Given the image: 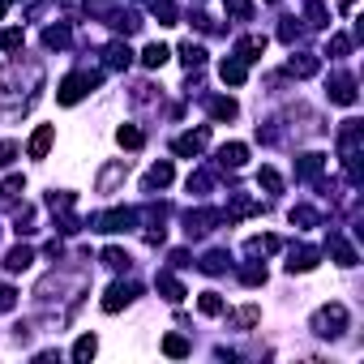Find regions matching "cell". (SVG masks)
I'll use <instances>...</instances> for the list:
<instances>
[{
  "label": "cell",
  "mask_w": 364,
  "mask_h": 364,
  "mask_svg": "<svg viewBox=\"0 0 364 364\" xmlns=\"http://www.w3.org/2000/svg\"><path fill=\"white\" fill-rule=\"evenodd\" d=\"M193 5H202V0H193Z\"/></svg>",
  "instance_id": "cell-52"
},
{
  "label": "cell",
  "mask_w": 364,
  "mask_h": 364,
  "mask_svg": "<svg viewBox=\"0 0 364 364\" xmlns=\"http://www.w3.org/2000/svg\"><path fill=\"white\" fill-rule=\"evenodd\" d=\"M189 351H193V343H189L185 334H167V338H163V355H171V360H185Z\"/></svg>",
  "instance_id": "cell-35"
},
{
  "label": "cell",
  "mask_w": 364,
  "mask_h": 364,
  "mask_svg": "<svg viewBox=\"0 0 364 364\" xmlns=\"http://www.w3.org/2000/svg\"><path fill=\"white\" fill-rule=\"evenodd\" d=\"M18 159V141H0V167H9Z\"/></svg>",
  "instance_id": "cell-48"
},
{
  "label": "cell",
  "mask_w": 364,
  "mask_h": 364,
  "mask_svg": "<svg viewBox=\"0 0 364 364\" xmlns=\"http://www.w3.org/2000/svg\"><path fill=\"white\" fill-rule=\"evenodd\" d=\"M317 262H321V249H313V245H291V253H287V274H309V270H317Z\"/></svg>",
  "instance_id": "cell-11"
},
{
  "label": "cell",
  "mask_w": 364,
  "mask_h": 364,
  "mask_svg": "<svg viewBox=\"0 0 364 364\" xmlns=\"http://www.w3.org/2000/svg\"><path fill=\"white\" fill-rule=\"evenodd\" d=\"M167 262H171V270H189V266H193L189 249H171V257H167Z\"/></svg>",
  "instance_id": "cell-47"
},
{
  "label": "cell",
  "mask_w": 364,
  "mask_h": 364,
  "mask_svg": "<svg viewBox=\"0 0 364 364\" xmlns=\"http://www.w3.org/2000/svg\"><path fill=\"white\" fill-rule=\"evenodd\" d=\"M95 351H99V338H95V334H82V338L73 343V360H77V364L95 360Z\"/></svg>",
  "instance_id": "cell-40"
},
{
  "label": "cell",
  "mask_w": 364,
  "mask_h": 364,
  "mask_svg": "<svg viewBox=\"0 0 364 364\" xmlns=\"http://www.w3.org/2000/svg\"><path fill=\"white\" fill-rule=\"evenodd\" d=\"M103 266L116 270V274H129V270H133V257H129L120 245H107V249H103Z\"/></svg>",
  "instance_id": "cell-29"
},
{
  "label": "cell",
  "mask_w": 364,
  "mask_h": 364,
  "mask_svg": "<svg viewBox=\"0 0 364 364\" xmlns=\"http://www.w3.org/2000/svg\"><path fill=\"white\" fill-rule=\"evenodd\" d=\"M215 180H219V167H198V171H189L185 189H189L193 198H206V193L215 189Z\"/></svg>",
  "instance_id": "cell-16"
},
{
  "label": "cell",
  "mask_w": 364,
  "mask_h": 364,
  "mask_svg": "<svg viewBox=\"0 0 364 364\" xmlns=\"http://www.w3.org/2000/svg\"><path fill=\"white\" fill-rule=\"evenodd\" d=\"M304 26L309 31H326L330 26V9L321 5V0H304Z\"/></svg>",
  "instance_id": "cell-28"
},
{
  "label": "cell",
  "mask_w": 364,
  "mask_h": 364,
  "mask_svg": "<svg viewBox=\"0 0 364 364\" xmlns=\"http://www.w3.org/2000/svg\"><path fill=\"white\" fill-rule=\"evenodd\" d=\"M232 219H228V210H219V206H198V210H189L185 215V236L189 240H202L206 232H215V228H228Z\"/></svg>",
  "instance_id": "cell-3"
},
{
  "label": "cell",
  "mask_w": 364,
  "mask_h": 364,
  "mask_svg": "<svg viewBox=\"0 0 364 364\" xmlns=\"http://www.w3.org/2000/svg\"><path fill=\"white\" fill-rule=\"evenodd\" d=\"M69 43H73L69 22H56V26H48V31H43V48H48V52H65Z\"/></svg>",
  "instance_id": "cell-23"
},
{
  "label": "cell",
  "mask_w": 364,
  "mask_h": 364,
  "mask_svg": "<svg viewBox=\"0 0 364 364\" xmlns=\"http://www.w3.org/2000/svg\"><path fill=\"white\" fill-rule=\"evenodd\" d=\"M171 60V48L167 43H146V52H141V65L146 69H163Z\"/></svg>",
  "instance_id": "cell-31"
},
{
  "label": "cell",
  "mask_w": 364,
  "mask_h": 364,
  "mask_svg": "<svg viewBox=\"0 0 364 364\" xmlns=\"http://www.w3.org/2000/svg\"><path fill=\"white\" fill-rule=\"evenodd\" d=\"M287 219H291V228H296V232H313V228H321V210H313V206H304V202H300V206H291V215H287Z\"/></svg>",
  "instance_id": "cell-26"
},
{
  "label": "cell",
  "mask_w": 364,
  "mask_h": 364,
  "mask_svg": "<svg viewBox=\"0 0 364 364\" xmlns=\"http://www.w3.org/2000/svg\"><path fill=\"white\" fill-rule=\"evenodd\" d=\"M193 266H198L202 274H228V270H232V253H228V249H210V253H202Z\"/></svg>",
  "instance_id": "cell-20"
},
{
  "label": "cell",
  "mask_w": 364,
  "mask_h": 364,
  "mask_svg": "<svg viewBox=\"0 0 364 364\" xmlns=\"http://www.w3.org/2000/svg\"><path fill=\"white\" fill-rule=\"evenodd\" d=\"M137 296H141V287H137L133 279H116V283H112V287L103 291L99 309H103V313H120V309H129V304H133Z\"/></svg>",
  "instance_id": "cell-6"
},
{
  "label": "cell",
  "mask_w": 364,
  "mask_h": 364,
  "mask_svg": "<svg viewBox=\"0 0 364 364\" xmlns=\"http://www.w3.org/2000/svg\"><path fill=\"white\" fill-rule=\"evenodd\" d=\"M129 176V159H107L95 176V193H116V185H124Z\"/></svg>",
  "instance_id": "cell-10"
},
{
  "label": "cell",
  "mask_w": 364,
  "mask_h": 364,
  "mask_svg": "<svg viewBox=\"0 0 364 364\" xmlns=\"http://www.w3.org/2000/svg\"><path fill=\"white\" fill-rule=\"evenodd\" d=\"M347 326H351V313H347V304H338V300L321 304V309L309 317V330H313L317 338H338Z\"/></svg>",
  "instance_id": "cell-1"
},
{
  "label": "cell",
  "mask_w": 364,
  "mask_h": 364,
  "mask_svg": "<svg viewBox=\"0 0 364 364\" xmlns=\"http://www.w3.org/2000/svg\"><path fill=\"white\" fill-rule=\"evenodd\" d=\"M180 65H185L189 73H198V69L206 65V48L193 43V39H189V43H180Z\"/></svg>",
  "instance_id": "cell-30"
},
{
  "label": "cell",
  "mask_w": 364,
  "mask_h": 364,
  "mask_svg": "<svg viewBox=\"0 0 364 364\" xmlns=\"http://www.w3.org/2000/svg\"><path fill=\"white\" fill-rule=\"evenodd\" d=\"M14 232L18 236H35V206H18L14 210Z\"/></svg>",
  "instance_id": "cell-38"
},
{
  "label": "cell",
  "mask_w": 364,
  "mask_h": 364,
  "mask_svg": "<svg viewBox=\"0 0 364 364\" xmlns=\"http://www.w3.org/2000/svg\"><path fill=\"white\" fill-rule=\"evenodd\" d=\"M22 43H26V35H22L18 26H9V31H0V48H5V52H22Z\"/></svg>",
  "instance_id": "cell-44"
},
{
  "label": "cell",
  "mask_w": 364,
  "mask_h": 364,
  "mask_svg": "<svg viewBox=\"0 0 364 364\" xmlns=\"http://www.w3.org/2000/svg\"><path fill=\"white\" fill-rule=\"evenodd\" d=\"M262 52H266V35H245L232 56H240L245 65H253V60H262Z\"/></svg>",
  "instance_id": "cell-24"
},
{
  "label": "cell",
  "mask_w": 364,
  "mask_h": 364,
  "mask_svg": "<svg viewBox=\"0 0 364 364\" xmlns=\"http://www.w3.org/2000/svg\"><path fill=\"white\" fill-rule=\"evenodd\" d=\"M198 99H202V107L210 112V120H236V112H240L232 95H198Z\"/></svg>",
  "instance_id": "cell-14"
},
{
  "label": "cell",
  "mask_w": 364,
  "mask_h": 364,
  "mask_svg": "<svg viewBox=\"0 0 364 364\" xmlns=\"http://www.w3.org/2000/svg\"><path fill=\"white\" fill-rule=\"evenodd\" d=\"M326 56H330V60H343V56H351V39H347V35H330V43H326Z\"/></svg>",
  "instance_id": "cell-42"
},
{
  "label": "cell",
  "mask_w": 364,
  "mask_h": 364,
  "mask_svg": "<svg viewBox=\"0 0 364 364\" xmlns=\"http://www.w3.org/2000/svg\"><path fill=\"white\" fill-rule=\"evenodd\" d=\"M317 69H321V60L313 52H291V60H287V73L291 77H313Z\"/></svg>",
  "instance_id": "cell-25"
},
{
  "label": "cell",
  "mask_w": 364,
  "mask_h": 364,
  "mask_svg": "<svg viewBox=\"0 0 364 364\" xmlns=\"http://www.w3.org/2000/svg\"><path fill=\"white\" fill-rule=\"evenodd\" d=\"M300 35H304V31H300V26H296L291 18H287V22L279 26V39H283V43H300Z\"/></svg>",
  "instance_id": "cell-46"
},
{
  "label": "cell",
  "mask_w": 364,
  "mask_h": 364,
  "mask_svg": "<svg viewBox=\"0 0 364 364\" xmlns=\"http://www.w3.org/2000/svg\"><path fill=\"white\" fill-rule=\"evenodd\" d=\"M257 185H262V189L274 198V193H283V176H279L274 167H262V171H257Z\"/></svg>",
  "instance_id": "cell-41"
},
{
  "label": "cell",
  "mask_w": 364,
  "mask_h": 364,
  "mask_svg": "<svg viewBox=\"0 0 364 364\" xmlns=\"http://www.w3.org/2000/svg\"><path fill=\"white\" fill-rule=\"evenodd\" d=\"M146 9L159 18V26H176V5L171 0H146Z\"/></svg>",
  "instance_id": "cell-39"
},
{
  "label": "cell",
  "mask_w": 364,
  "mask_h": 364,
  "mask_svg": "<svg viewBox=\"0 0 364 364\" xmlns=\"http://www.w3.org/2000/svg\"><path fill=\"white\" fill-rule=\"evenodd\" d=\"M52 141H56V124H39V129L31 133V141H26V154H31V159H48Z\"/></svg>",
  "instance_id": "cell-18"
},
{
  "label": "cell",
  "mask_w": 364,
  "mask_h": 364,
  "mask_svg": "<svg viewBox=\"0 0 364 364\" xmlns=\"http://www.w3.org/2000/svg\"><path fill=\"white\" fill-rule=\"evenodd\" d=\"M22 189H26V176H5V180H0V202H18L22 198Z\"/></svg>",
  "instance_id": "cell-37"
},
{
  "label": "cell",
  "mask_w": 364,
  "mask_h": 364,
  "mask_svg": "<svg viewBox=\"0 0 364 364\" xmlns=\"http://www.w3.org/2000/svg\"><path fill=\"white\" fill-rule=\"evenodd\" d=\"M240 283H245V287H262V283H266V266H262V262H249V266L240 270Z\"/></svg>",
  "instance_id": "cell-43"
},
{
  "label": "cell",
  "mask_w": 364,
  "mask_h": 364,
  "mask_svg": "<svg viewBox=\"0 0 364 364\" xmlns=\"http://www.w3.org/2000/svg\"><path fill=\"white\" fill-rule=\"evenodd\" d=\"M31 266H35V249H31V245H18V249L5 253V270H9V274H22V270H31Z\"/></svg>",
  "instance_id": "cell-27"
},
{
  "label": "cell",
  "mask_w": 364,
  "mask_h": 364,
  "mask_svg": "<svg viewBox=\"0 0 364 364\" xmlns=\"http://www.w3.org/2000/svg\"><path fill=\"white\" fill-rule=\"evenodd\" d=\"M137 223V210H129V206H112V210H103V215H90V232H129Z\"/></svg>",
  "instance_id": "cell-5"
},
{
  "label": "cell",
  "mask_w": 364,
  "mask_h": 364,
  "mask_svg": "<svg viewBox=\"0 0 364 364\" xmlns=\"http://www.w3.org/2000/svg\"><path fill=\"white\" fill-rule=\"evenodd\" d=\"M219 77H223L228 86H245V82H249V65H245L240 56H223V60H219Z\"/></svg>",
  "instance_id": "cell-21"
},
{
  "label": "cell",
  "mask_w": 364,
  "mask_h": 364,
  "mask_svg": "<svg viewBox=\"0 0 364 364\" xmlns=\"http://www.w3.org/2000/svg\"><path fill=\"white\" fill-rule=\"evenodd\" d=\"M279 249H283V240H279V236H270V232H266V236H249V240H245V257H249V262H262V257H270V253H279Z\"/></svg>",
  "instance_id": "cell-15"
},
{
  "label": "cell",
  "mask_w": 364,
  "mask_h": 364,
  "mask_svg": "<svg viewBox=\"0 0 364 364\" xmlns=\"http://www.w3.org/2000/svg\"><path fill=\"white\" fill-rule=\"evenodd\" d=\"M223 9H228V18H232V22H253V18H257L253 0H223Z\"/></svg>",
  "instance_id": "cell-34"
},
{
  "label": "cell",
  "mask_w": 364,
  "mask_h": 364,
  "mask_svg": "<svg viewBox=\"0 0 364 364\" xmlns=\"http://www.w3.org/2000/svg\"><path fill=\"white\" fill-rule=\"evenodd\" d=\"M18 309V291L9 283H0V313H14Z\"/></svg>",
  "instance_id": "cell-45"
},
{
  "label": "cell",
  "mask_w": 364,
  "mask_h": 364,
  "mask_svg": "<svg viewBox=\"0 0 364 364\" xmlns=\"http://www.w3.org/2000/svg\"><path fill=\"white\" fill-rule=\"evenodd\" d=\"M154 287L163 291L167 304H180V300H185V287H180V279H176L171 270H159V274H154Z\"/></svg>",
  "instance_id": "cell-22"
},
{
  "label": "cell",
  "mask_w": 364,
  "mask_h": 364,
  "mask_svg": "<svg viewBox=\"0 0 364 364\" xmlns=\"http://www.w3.org/2000/svg\"><path fill=\"white\" fill-rule=\"evenodd\" d=\"M198 313H202V317H223L228 304H223L219 291H202V296H198Z\"/></svg>",
  "instance_id": "cell-32"
},
{
  "label": "cell",
  "mask_w": 364,
  "mask_h": 364,
  "mask_svg": "<svg viewBox=\"0 0 364 364\" xmlns=\"http://www.w3.org/2000/svg\"><path fill=\"white\" fill-rule=\"evenodd\" d=\"M326 95H330V103H338V107H355V99H360L355 77L343 73V69H334V73L326 77Z\"/></svg>",
  "instance_id": "cell-7"
},
{
  "label": "cell",
  "mask_w": 364,
  "mask_h": 364,
  "mask_svg": "<svg viewBox=\"0 0 364 364\" xmlns=\"http://www.w3.org/2000/svg\"><path fill=\"white\" fill-rule=\"evenodd\" d=\"M5 5H14V0H5Z\"/></svg>",
  "instance_id": "cell-51"
},
{
  "label": "cell",
  "mask_w": 364,
  "mask_h": 364,
  "mask_svg": "<svg viewBox=\"0 0 364 364\" xmlns=\"http://www.w3.org/2000/svg\"><path fill=\"white\" fill-rule=\"evenodd\" d=\"M48 210H52V219H56V228L65 236H77L82 232V219L73 215L77 210V198L73 193H48Z\"/></svg>",
  "instance_id": "cell-4"
},
{
  "label": "cell",
  "mask_w": 364,
  "mask_h": 364,
  "mask_svg": "<svg viewBox=\"0 0 364 364\" xmlns=\"http://www.w3.org/2000/svg\"><path fill=\"white\" fill-rule=\"evenodd\" d=\"M116 141H120L124 150H141V146H146V133H141L137 124H120V129H116Z\"/></svg>",
  "instance_id": "cell-36"
},
{
  "label": "cell",
  "mask_w": 364,
  "mask_h": 364,
  "mask_svg": "<svg viewBox=\"0 0 364 364\" xmlns=\"http://www.w3.org/2000/svg\"><path fill=\"white\" fill-rule=\"evenodd\" d=\"M0 14H5V0H0Z\"/></svg>",
  "instance_id": "cell-50"
},
{
  "label": "cell",
  "mask_w": 364,
  "mask_h": 364,
  "mask_svg": "<svg viewBox=\"0 0 364 364\" xmlns=\"http://www.w3.org/2000/svg\"><path fill=\"white\" fill-rule=\"evenodd\" d=\"M206 146H210V124H198V129L180 133V137L171 141V150H176L180 159H198V154H202Z\"/></svg>",
  "instance_id": "cell-9"
},
{
  "label": "cell",
  "mask_w": 364,
  "mask_h": 364,
  "mask_svg": "<svg viewBox=\"0 0 364 364\" xmlns=\"http://www.w3.org/2000/svg\"><path fill=\"white\" fill-rule=\"evenodd\" d=\"M330 253H334V262L343 266V270H351L355 262H360V253H355V245L343 236V232H330Z\"/></svg>",
  "instance_id": "cell-19"
},
{
  "label": "cell",
  "mask_w": 364,
  "mask_h": 364,
  "mask_svg": "<svg viewBox=\"0 0 364 364\" xmlns=\"http://www.w3.org/2000/svg\"><path fill=\"white\" fill-rule=\"evenodd\" d=\"M245 163H249V146H245V141H228V146H219V159H215L219 171H240Z\"/></svg>",
  "instance_id": "cell-13"
},
{
  "label": "cell",
  "mask_w": 364,
  "mask_h": 364,
  "mask_svg": "<svg viewBox=\"0 0 364 364\" xmlns=\"http://www.w3.org/2000/svg\"><path fill=\"white\" fill-rule=\"evenodd\" d=\"M228 321H232L236 330H253V326L262 321V309H257V304H245V309H236V313H228Z\"/></svg>",
  "instance_id": "cell-33"
},
{
  "label": "cell",
  "mask_w": 364,
  "mask_h": 364,
  "mask_svg": "<svg viewBox=\"0 0 364 364\" xmlns=\"http://www.w3.org/2000/svg\"><path fill=\"white\" fill-rule=\"evenodd\" d=\"M103 82V73L99 69H77V73H69L65 82H60V90H56V103L60 107H73L77 99H86V90H95Z\"/></svg>",
  "instance_id": "cell-2"
},
{
  "label": "cell",
  "mask_w": 364,
  "mask_h": 364,
  "mask_svg": "<svg viewBox=\"0 0 364 364\" xmlns=\"http://www.w3.org/2000/svg\"><path fill=\"white\" fill-rule=\"evenodd\" d=\"M171 180H176V167H171L167 159H159V163L146 171V180H141V193H150V198H154V193H163V189L171 185Z\"/></svg>",
  "instance_id": "cell-12"
},
{
  "label": "cell",
  "mask_w": 364,
  "mask_h": 364,
  "mask_svg": "<svg viewBox=\"0 0 364 364\" xmlns=\"http://www.w3.org/2000/svg\"><path fill=\"white\" fill-rule=\"evenodd\" d=\"M103 65H107L112 73L129 69V65H133V52H129V43H124V39H112V43L103 48Z\"/></svg>",
  "instance_id": "cell-17"
},
{
  "label": "cell",
  "mask_w": 364,
  "mask_h": 364,
  "mask_svg": "<svg viewBox=\"0 0 364 364\" xmlns=\"http://www.w3.org/2000/svg\"><path fill=\"white\" fill-rule=\"evenodd\" d=\"M291 171H296V180H300V185H321V180H326V154H317V150H309V154H296Z\"/></svg>",
  "instance_id": "cell-8"
},
{
  "label": "cell",
  "mask_w": 364,
  "mask_h": 364,
  "mask_svg": "<svg viewBox=\"0 0 364 364\" xmlns=\"http://www.w3.org/2000/svg\"><path fill=\"white\" fill-rule=\"evenodd\" d=\"M338 5H343V9H351V5H355V0H338Z\"/></svg>",
  "instance_id": "cell-49"
}]
</instances>
